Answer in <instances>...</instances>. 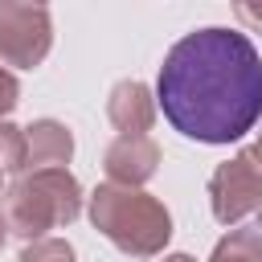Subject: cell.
Listing matches in <instances>:
<instances>
[{
  "mask_svg": "<svg viewBox=\"0 0 262 262\" xmlns=\"http://www.w3.org/2000/svg\"><path fill=\"white\" fill-rule=\"evenodd\" d=\"M90 221L102 237H111L131 258H156L172 237V217L151 192L123 188L111 180L90 192Z\"/></svg>",
  "mask_w": 262,
  "mask_h": 262,
  "instance_id": "2",
  "label": "cell"
},
{
  "mask_svg": "<svg viewBox=\"0 0 262 262\" xmlns=\"http://www.w3.org/2000/svg\"><path fill=\"white\" fill-rule=\"evenodd\" d=\"M0 168L4 172H20L25 168V131L0 119Z\"/></svg>",
  "mask_w": 262,
  "mask_h": 262,
  "instance_id": "10",
  "label": "cell"
},
{
  "mask_svg": "<svg viewBox=\"0 0 262 262\" xmlns=\"http://www.w3.org/2000/svg\"><path fill=\"white\" fill-rule=\"evenodd\" d=\"M0 172H4V168H0Z\"/></svg>",
  "mask_w": 262,
  "mask_h": 262,
  "instance_id": "18",
  "label": "cell"
},
{
  "mask_svg": "<svg viewBox=\"0 0 262 262\" xmlns=\"http://www.w3.org/2000/svg\"><path fill=\"white\" fill-rule=\"evenodd\" d=\"M164 262H196V258H188V254H168Z\"/></svg>",
  "mask_w": 262,
  "mask_h": 262,
  "instance_id": "14",
  "label": "cell"
},
{
  "mask_svg": "<svg viewBox=\"0 0 262 262\" xmlns=\"http://www.w3.org/2000/svg\"><path fill=\"white\" fill-rule=\"evenodd\" d=\"M156 98L180 135L233 143L262 115V57L237 29H196L164 53Z\"/></svg>",
  "mask_w": 262,
  "mask_h": 262,
  "instance_id": "1",
  "label": "cell"
},
{
  "mask_svg": "<svg viewBox=\"0 0 262 262\" xmlns=\"http://www.w3.org/2000/svg\"><path fill=\"white\" fill-rule=\"evenodd\" d=\"M258 233H262V209H258Z\"/></svg>",
  "mask_w": 262,
  "mask_h": 262,
  "instance_id": "17",
  "label": "cell"
},
{
  "mask_svg": "<svg viewBox=\"0 0 262 262\" xmlns=\"http://www.w3.org/2000/svg\"><path fill=\"white\" fill-rule=\"evenodd\" d=\"M4 237H8V225H4V217H0V246H4Z\"/></svg>",
  "mask_w": 262,
  "mask_h": 262,
  "instance_id": "16",
  "label": "cell"
},
{
  "mask_svg": "<svg viewBox=\"0 0 262 262\" xmlns=\"http://www.w3.org/2000/svg\"><path fill=\"white\" fill-rule=\"evenodd\" d=\"M78 213H82V184L66 168L20 172L0 196V217H4L8 233L25 237V242H41L45 229L70 225Z\"/></svg>",
  "mask_w": 262,
  "mask_h": 262,
  "instance_id": "3",
  "label": "cell"
},
{
  "mask_svg": "<svg viewBox=\"0 0 262 262\" xmlns=\"http://www.w3.org/2000/svg\"><path fill=\"white\" fill-rule=\"evenodd\" d=\"M209 262H262V233L258 229H229L213 246Z\"/></svg>",
  "mask_w": 262,
  "mask_h": 262,
  "instance_id": "9",
  "label": "cell"
},
{
  "mask_svg": "<svg viewBox=\"0 0 262 262\" xmlns=\"http://www.w3.org/2000/svg\"><path fill=\"white\" fill-rule=\"evenodd\" d=\"M74 156V135L57 119H37L25 127V168H66Z\"/></svg>",
  "mask_w": 262,
  "mask_h": 262,
  "instance_id": "8",
  "label": "cell"
},
{
  "mask_svg": "<svg viewBox=\"0 0 262 262\" xmlns=\"http://www.w3.org/2000/svg\"><path fill=\"white\" fill-rule=\"evenodd\" d=\"M250 151H254V160H258V164H262V135H258V143H254V147H250Z\"/></svg>",
  "mask_w": 262,
  "mask_h": 262,
  "instance_id": "15",
  "label": "cell"
},
{
  "mask_svg": "<svg viewBox=\"0 0 262 262\" xmlns=\"http://www.w3.org/2000/svg\"><path fill=\"white\" fill-rule=\"evenodd\" d=\"M237 16H242V20H254V25H262V4H237Z\"/></svg>",
  "mask_w": 262,
  "mask_h": 262,
  "instance_id": "13",
  "label": "cell"
},
{
  "mask_svg": "<svg viewBox=\"0 0 262 262\" xmlns=\"http://www.w3.org/2000/svg\"><path fill=\"white\" fill-rule=\"evenodd\" d=\"M209 205L221 225H233L246 213L262 209V164L254 160V151H237L209 176Z\"/></svg>",
  "mask_w": 262,
  "mask_h": 262,
  "instance_id": "5",
  "label": "cell"
},
{
  "mask_svg": "<svg viewBox=\"0 0 262 262\" xmlns=\"http://www.w3.org/2000/svg\"><path fill=\"white\" fill-rule=\"evenodd\" d=\"M102 168H106L111 184L139 188V184H147V180L156 176V168H160V147H156V139H147V135H119V139L106 147Z\"/></svg>",
  "mask_w": 262,
  "mask_h": 262,
  "instance_id": "6",
  "label": "cell"
},
{
  "mask_svg": "<svg viewBox=\"0 0 262 262\" xmlns=\"http://www.w3.org/2000/svg\"><path fill=\"white\" fill-rule=\"evenodd\" d=\"M106 119L123 135H143L156 123V98H151V90L143 82H135V78L115 82V90L106 98Z\"/></svg>",
  "mask_w": 262,
  "mask_h": 262,
  "instance_id": "7",
  "label": "cell"
},
{
  "mask_svg": "<svg viewBox=\"0 0 262 262\" xmlns=\"http://www.w3.org/2000/svg\"><path fill=\"white\" fill-rule=\"evenodd\" d=\"M16 102H20V82L12 78V70L0 66V115H8Z\"/></svg>",
  "mask_w": 262,
  "mask_h": 262,
  "instance_id": "12",
  "label": "cell"
},
{
  "mask_svg": "<svg viewBox=\"0 0 262 262\" xmlns=\"http://www.w3.org/2000/svg\"><path fill=\"white\" fill-rule=\"evenodd\" d=\"M53 45V20L45 4H20V0H0V57L4 66L33 70L45 61Z\"/></svg>",
  "mask_w": 262,
  "mask_h": 262,
  "instance_id": "4",
  "label": "cell"
},
{
  "mask_svg": "<svg viewBox=\"0 0 262 262\" xmlns=\"http://www.w3.org/2000/svg\"><path fill=\"white\" fill-rule=\"evenodd\" d=\"M16 262H74V250L61 237H41V242H29Z\"/></svg>",
  "mask_w": 262,
  "mask_h": 262,
  "instance_id": "11",
  "label": "cell"
}]
</instances>
